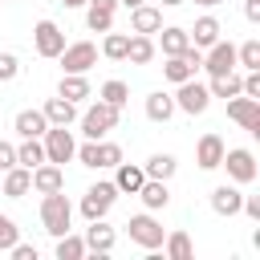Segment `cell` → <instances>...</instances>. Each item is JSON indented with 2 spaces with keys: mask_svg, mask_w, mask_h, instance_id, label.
Returning <instances> with one entry per match:
<instances>
[{
  "mask_svg": "<svg viewBox=\"0 0 260 260\" xmlns=\"http://www.w3.org/2000/svg\"><path fill=\"white\" fill-rule=\"evenodd\" d=\"M41 223H45V232H49L53 240L65 236V232H73V228H69V223H73V203L65 199V187L41 195Z\"/></svg>",
  "mask_w": 260,
  "mask_h": 260,
  "instance_id": "obj_1",
  "label": "cell"
},
{
  "mask_svg": "<svg viewBox=\"0 0 260 260\" xmlns=\"http://www.w3.org/2000/svg\"><path fill=\"white\" fill-rule=\"evenodd\" d=\"M118 122H122V110L98 98V102H93V106H89V110L81 114V134L98 142V138H106V134H110V130H114Z\"/></svg>",
  "mask_w": 260,
  "mask_h": 260,
  "instance_id": "obj_2",
  "label": "cell"
},
{
  "mask_svg": "<svg viewBox=\"0 0 260 260\" xmlns=\"http://www.w3.org/2000/svg\"><path fill=\"white\" fill-rule=\"evenodd\" d=\"M219 167L228 171V179H232L236 187H248V183H256V175H260V162H256V154H252L248 146L223 150V162H219Z\"/></svg>",
  "mask_w": 260,
  "mask_h": 260,
  "instance_id": "obj_3",
  "label": "cell"
},
{
  "mask_svg": "<svg viewBox=\"0 0 260 260\" xmlns=\"http://www.w3.org/2000/svg\"><path fill=\"white\" fill-rule=\"evenodd\" d=\"M126 236H130V244H138V248H146V252H158L162 248V223L150 215V211H142V215H130L126 219Z\"/></svg>",
  "mask_w": 260,
  "mask_h": 260,
  "instance_id": "obj_4",
  "label": "cell"
},
{
  "mask_svg": "<svg viewBox=\"0 0 260 260\" xmlns=\"http://www.w3.org/2000/svg\"><path fill=\"white\" fill-rule=\"evenodd\" d=\"M65 73H89L98 65V45L93 41H65V49L57 53Z\"/></svg>",
  "mask_w": 260,
  "mask_h": 260,
  "instance_id": "obj_5",
  "label": "cell"
},
{
  "mask_svg": "<svg viewBox=\"0 0 260 260\" xmlns=\"http://www.w3.org/2000/svg\"><path fill=\"white\" fill-rule=\"evenodd\" d=\"M41 146H45V162H57V167L61 162H73V150H77L69 126H49L41 134Z\"/></svg>",
  "mask_w": 260,
  "mask_h": 260,
  "instance_id": "obj_6",
  "label": "cell"
},
{
  "mask_svg": "<svg viewBox=\"0 0 260 260\" xmlns=\"http://www.w3.org/2000/svg\"><path fill=\"white\" fill-rule=\"evenodd\" d=\"M211 106V93H207V85L203 81H195V77H187V81H179V89H175V110H183V114H203Z\"/></svg>",
  "mask_w": 260,
  "mask_h": 260,
  "instance_id": "obj_7",
  "label": "cell"
},
{
  "mask_svg": "<svg viewBox=\"0 0 260 260\" xmlns=\"http://www.w3.org/2000/svg\"><path fill=\"white\" fill-rule=\"evenodd\" d=\"M114 199H118V187H114V183H93V187L81 195V215H85V219H106L110 207H114Z\"/></svg>",
  "mask_w": 260,
  "mask_h": 260,
  "instance_id": "obj_8",
  "label": "cell"
},
{
  "mask_svg": "<svg viewBox=\"0 0 260 260\" xmlns=\"http://www.w3.org/2000/svg\"><path fill=\"white\" fill-rule=\"evenodd\" d=\"M228 118L236 126H244L248 134H260V98H248V93L228 98Z\"/></svg>",
  "mask_w": 260,
  "mask_h": 260,
  "instance_id": "obj_9",
  "label": "cell"
},
{
  "mask_svg": "<svg viewBox=\"0 0 260 260\" xmlns=\"http://www.w3.org/2000/svg\"><path fill=\"white\" fill-rule=\"evenodd\" d=\"M32 49H37L41 57H49V61L65 49V32L57 28V20H37V24H32Z\"/></svg>",
  "mask_w": 260,
  "mask_h": 260,
  "instance_id": "obj_10",
  "label": "cell"
},
{
  "mask_svg": "<svg viewBox=\"0 0 260 260\" xmlns=\"http://www.w3.org/2000/svg\"><path fill=\"white\" fill-rule=\"evenodd\" d=\"M199 69H207L211 77L215 73H232L236 69V45L232 41H215L211 49H203V65Z\"/></svg>",
  "mask_w": 260,
  "mask_h": 260,
  "instance_id": "obj_11",
  "label": "cell"
},
{
  "mask_svg": "<svg viewBox=\"0 0 260 260\" xmlns=\"http://www.w3.org/2000/svg\"><path fill=\"white\" fill-rule=\"evenodd\" d=\"M85 252H93V256H106V252H114V244H118V232L106 223V219H89V228H85Z\"/></svg>",
  "mask_w": 260,
  "mask_h": 260,
  "instance_id": "obj_12",
  "label": "cell"
},
{
  "mask_svg": "<svg viewBox=\"0 0 260 260\" xmlns=\"http://www.w3.org/2000/svg\"><path fill=\"white\" fill-rule=\"evenodd\" d=\"M223 150H228V146H223V138L207 130V134L195 142V162H199V171H219V162H223Z\"/></svg>",
  "mask_w": 260,
  "mask_h": 260,
  "instance_id": "obj_13",
  "label": "cell"
},
{
  "mask_svg": "<svg viewBox=\"0 0 260 260\" xmlns=\"http://www.w3.org/2000/svg\"><path fill=\"white\" fill-rule=\"evenodd\" d=\"M0 191H4L8 199H24V195L32 191V171H28V167H20V162H16V167H8V171L0 175Z\"/></svg>",
  "mask_w": 260,
  "mask_h": 260,
  "instance_id": "obj_14",
  "label": "cell"
},
{
  "mask_svg": "<svg viewBox=\"0 0 260 260\" xmlns=\"http://www.w3.org/2000/svg\"><path fill=\"white\" fill-rule=\"evenodd\" d=\"M240 203H244V191L236 187V183H219L215 191H211V211L215 215H240Z\"/></svg>",
  "mask_w": 260,
  "mask_h": 260,
  "instance_id": "obj_15",
  "label": "cell"
},
{
  "mask_svg": "<svg viewBox=\"0 0 260 260\" xmlns=\"http://www.w3.org/2000/svg\"><path fill=\"white\" fill-rule=\"evenodd\" d=\"M158 28H162V8H158V4H138V8H130V32L150 37V32H158Z\"/></svg>",
  "mask_w": 260,
  "mask_h": 260,
  "instance_id": "obj_16",
  "label": "cell"
},
{
  "mask_svg": "<svg viewBox=\"0 0 260 260\" xmlns=\"http://www.w3.org/2000/svg\"><path fill=\"white\" fill-rule=\"evenodd\" d=\"M41 114H45V122L49 126H69V122H77V102H69V98H49L45 106H41Z\"/></svg>",
  "mask_w": 260,
  "mask_h": 260,
  "instance_id": "obj_17",
  "label": "cell"
},
{
  "mask_svg": "<svg viewBox=\"0 0 260 260\" xmlns=\"http://www.w3.org/2000/svg\"><path fill=\"white\" fill-rule=\"evenodd\" d=\"M61 187H65V171H61L57 162L32 167V191H37V195H49V191H61Z\"/></svg>",
  "mask_w": 260,
  "mask_h": 260,
  "instance_id": "obj_18",
  "label": "cell"
},
{
  "mask_svg": "<svg viewBox=\"0 0 260 260\" xmlns=\"http://www.w3.org/2000/svg\"><path fill=\"white\" fill-rule=\"evenodd\" d=\"M142 183H146V171H142L138 162H118V167H114V187H118L122 195H138Z\"/></svg>",
  "mask_w": 260,
  "mask_h": 260,
  "instance_id": "obj_19",
  "label": "cell"
},
{
  "mask_svg": "<svg viewBox=\"0 0 260 260\" xmlns=\"http://www.w3.org/2000/svg\"><path fill=\"white\" fill-rule=\"evenodd\" d=\"M138 199H142L146 211H167V203H171V187H167L162 179H146V183L138 187Z\"/></svg>",
  "mask_w": 260,
  "mask_h": 260,
  "instance_id": "obj_20",
  "label": "cell"
},
{
  "mask_svg": "<svg viewBox=\"0 0 260 260\" xmlns=\"http://www.w3.org/2000/svg\"><path fill=\"white\" fill-rule=\"evenodd\" d=\"M219 32H223V28H219V20H215V16H199V20H195V28H187V37H191V45H195V49H211V45L219 41Z\"/></svg>",
  "mask_w": 260,
  "mask_h": 260,
  "instance_id": "obj_21",
  "label": "cell"
},
{
  "mask_svg": "<svg viewBox=\"0 0 260 260\" xmlns=\"http://www.w3.org/2000/svg\"><path fill=\"white\" fill-rule=\"evenodd\" d=\"M142 110H146V118H150V122H171V118H175V98H171V93H162V89H154V93H146Z\"/></svg>",
  "mask_w": 260,
  "mask_h": 260,
  "instance_id": "obj_22",
  "label": "cell"
},
{
  "mask_svg": "<svg viewBox=\"0 0 260 260\" xmlns=\"http://www.w3.org/2000/svg\"><path fill=\"white\" fill-rule=\"evenodd\" d=\"M12 130H16L20 138H41V134L49 130V122H45L41 110H20V114L12 118Z\"/></svg>",
  "mask_w": 260,
  "mask_h": 260,
  "instance_id": "obj_23",
  "label": "cell"
},
{
  "mask_svg": "<svg viewBox=\"0 0 260 260\" xmlns=\"http://www.w3.org/2000/svg\"><path fill=\"white\" fill-rule=\"evenodd\" d=\"M187 45H191L187 28H179V24H162V28H158V49H162L167 57H179Z\"/></svg>",
  "mask_w": 260,
  "mask_h": 260,
  "instance_id": "obj_24",
  "label": "cell"
},
{
  "mask_svg": "<svg viewBox=\"0 0 260 260\" xmlns=\"http://www.w3.org/2000/svg\"><path fill=\"white\" fill-rule=\"evenodd\" d=\"M142 171H146V179H162V183H171L175 171H179V162H175V154L158 150V154H150V158L142 162Z\"/></svg>",
  "mask_w": 260,
  "mask_h": 260,
  "instance_id": "obj_25",
  "label": "cell"
},
{
  "mask_svg": "<svg viewBox=\"0 0 260 260\" xmlns=\"http://www.w3.org/2000/svg\"><path fill=\"white\" fill-rule=\"evenodd\" d=\"M57 93H61V98H69V102H85L93 89H89V77H85V73H61Z\"/></svg>",
  "mask_w": 260,
  "mask_h": 260,
  "instance_id": "obj_26",
  "label": "cell"
},
{
  "mask_svg": "<svg viewBox=\"0 0 260 260\" xmlns=\"http://www.w3.org/2000/svg\"><path fill=\"white\" fill-rule=\"evenodd\" d=\"M162 252H167V260H191V256H195L187 232H167V236H162Z\"/></svg>",
  "mask_w": 260,
  "mask_h": 260,
  "instance_id": "obj_27",
  "label": "cell"
},
{
  "mask_svg": "<svg viewBox=\"0 0 260 260\" xmlns=\"http://www.w3.org/2000/svg\"><path fill=\"white\" fill-rule=\"evenodd\" d=\"M126 61H130V65H150V61H154V41L142 37V32H134L130 45H126Z\"/></svg>",
  "mask_w": 260,
  "mask_h": 260,
  "instance_id": "obj_28",
  "label": "cell"
},
{
  "mask_svg": "<svg viewBox=\"0 0 260 260\" xmlns=\"http://www.w3.org/2000/svg\"><path fill=\"white\" fill-rule=\"evenodd\" d=\"M85 28L89 32H110L114 28V8H102V4L85 0Z\"/></svg>",
  "mask_w": 260,
  "mask_h": 260,
  "instance_id": "obj_29",
  "label": "cell"
},
{
  "mask_svg": "<svg viewBox=\"0 0 260 260\" xmlns=\"http://www.w3.org/2000/svg\"><path fill=\"white\" fill-rule=\"evenodd\" d=\"M195 73H199V65H191L183 53H179V57H167V65H162V77H167V81H175V85H179V81H187V77H195Z\"/></svg>",
  "mask_w": 260,
  "mask_h": 260,
  "instance_id": "obj_30",
  "label": "cell"
},
{
  "mask_svg": "<svg viewBox=\"0 0 260 260\" xmlns=\"http://www.w3.org/2000/svg\"><path fill=\"white\" fill-rule=\"evenodd\" d=\"M207 93L211 98H236L240 93V73L232 69V73H215L211 81H207Z\"/></svg>",
  "mask_w": 260,
  "mask_h": 260,
  "instance_id": "obj_31",
  "label": "cell"
},
{
  "mask_svg": "<svg viewBox=\"0 0 260 260\" xmlns=\"http://www.w3.org/2000/svg\"><path fill=\"white\" fill-rule=\"evenodd\" d=\"M16 162L20 167H41L45 162V146H41V138H20V146H16Z\"/></svg>",
  "mask_w": 260,
  "mask_h": 260,
  "instance_id": "obj_32",
  "label": "cell"
},
{
  "mask_svg": "<svg viewBox=\"0 0 260 260\" xmlns=\"http://www.w3.org/2000/svg\"><path fill=\"white\" fill-rule=\"evenodd\" d=\"M57 260H81V256H89L85 252V240L81 236H73V232H65V236H57Z\"/></svg>",
  "mask_w": 260,
  "mask_h": 260,
  "instance_id": "obj_33",
  "label": "cell"
},
{
  "mask_svg": "<svg viewBox=\"0 0 260 260\" xmlns=\"http://www.w3.org/2000/svg\"><path fill=\"white\" fill-rule=\"evenodd\" d=\"M126 45H130V37L126 32H106V41H102V57H110V61H126Z\"/></svg>",
  "mask_w": 260,
  "mask_h": 260,
  "instance_id": "obj_34",
  "label": "cell"
},
{
  "mask_svg": "<svg viewBox=\"0 0 260 260\" xmlns=\"http://www.w3.org/2000/svg\"><path fill=\"white\" fill-rule=\"evenodd\" d=\"M98 98H102V102H110V106H118V110H122V106H126V102H130V85H126V81H118V77H114V81H106V85H102V89H98Z\"/></svg>",
  "mask_w": 260,
  "mask_h": 260,
  "instance_id": "obj_35",
  "label": "cell"
},
{
  "mask_svg": "<svg viewBox=\"0 0 260 260\" xmlns=\"http://www.w3.org/2000/svg\"><path fill=\"white\" fill-rule=\"evenodd\" d=\"M122 158H126V154H122V146H118V142L98 138V171H114Z\"/></svg>",
  "mask_w": 260,
  "mask_h": 260,
  "instance_id": "obj_36",
  "label": "cell"
},
{
  "mask_svg": "<svg viewBox=\"0 0 260 260\" xmlns=\"http://www.w3.org/2000/svg\"><path fill=\"white\" fill-rule=\"evenodd\" d=\"M236 65H240V69H260V41H256V37L236 49Z\"/></svg>",
  "mask_w": 260,
  "mask_h": 260,
  "instance_id": "obj_37",
  "label": "cell"
},
{
  "mask_svg": "<svg viewBox=\"0 0 260 260\" xmlns=\"http://www.w3.org/2000/svg\"><path fill=\"white\" fill-rule=\"evenodd\" d=\"M16 240H20V228H16V219H12V215H0V252H8Z\"/></svg>",
  "mask_w": 260,
  "mask_h": 260,
  "instance_id": "obj_38",
  "label": "cell"
},
{
  "mask_svg": "<svg viewBox=\"0 0 260 260\" xmlns=\"http://www.w3.org/2000/svg\"><path fill=\"white\" fill-rule=\"evenodd\" d=\"M20 77V57L16 53H0V81H16Z\"/></svg>",
  "mask_w": 260,
  "mask_h": 260,
  "instance_id": "obj_39",
  "label": "cell"
},
{
  "mask_svg": "<svg viewBox=\"0 0 260 260\" xmlns=\"http://www.w3.org/2000/svg\"><path fill=\"white\" fill-rule=\"evenodd\" d=\"M8 167H16V146H12V142H4V138H0V175H4V171H8Z\"/></svg>",
  "mask_w": 260,
  "mask_h": 260,
  "instance_id": "obj_40",
  "label": "cell"
},
{
  "mask_svg": "<svg viewBox=\"0 0 260 260\" xmlns=\"http://www.w3.org/2000/svg\"><path fill=\"white\" fill-rule=\"evenodd\" d=\"M8 252H12V260H37V248H32V244H20V240H16Z\"/></svg>",
  "mask_w": 260,
  "mask_h": 260,
  "instance_id": "obj_41",
  "label": "cell"
},
{
  "mask_svg": "<svg viewBox=\"0 0 260 260\" xmlns=\"http://www.w3.org/2000/svg\"><path fill=\"white\" fill-rule=\"evenodd\" d=\"M244 16H248L252 24H260V0H244Z\"/></svg>",
  "mask_w": 260,
  "mask_h": 260,
  "instance_id": "obj_42",
  "label": "cell"
},
{
  "mask_svg": "<svg viewBox=\"0 0 260 260\" xmlns=\"http://www.w3.org/2000/svg\"><path fill=\"white\" fill-rule=\"evenodd\" d=\"M122 8H138V4H146V0H118Z\"/></svg>",
  "mask_w": 260,
  "mask_h": 260,
  "instance_id": "obj_43",
  "label": "cell"
},
{
  "mask_svg": "<svg viewBox=\"0 0 260 260\" xmlns=\"http://www.w3.org/2000/svg\"><path fill=\"white\" fill-rule=\"evenodd\" d=\"M183 0H158V8H179Z\"/></svg>",
  "mask_w": 260,
  "mask_h": 260,
  "instance_id": "obj_44",
  "label": "cell"
},
{
  "mask_svg": "<svg viewBox=\"0 0 260 260\" xmlns=\"http://www.w3.org/2000/svg\"><path fill=\"white\" fill-rule=\"evenodd\" d=\"M199 8H215V4H223V0H195Z\"/></svg>",
  "mask_w": 260,
  "mask_h": 260,
  "instance_id": "obj_45",
  "label": "cell"
},
{
  "mask_svg": "<svg viewBox=\"0 0 260 260\" xmlns=\"http://www.w3.org/2000/svg\"><path fill=\"white\" fill-rule=\"evenodd\" d=\"M65 8H85V0H61Z\"/></svg>",
  "mask_w": 260,
  "mask_h": 260,
  "instance_id": "obj_46",
  "label": "cell"
}]
</instances>
